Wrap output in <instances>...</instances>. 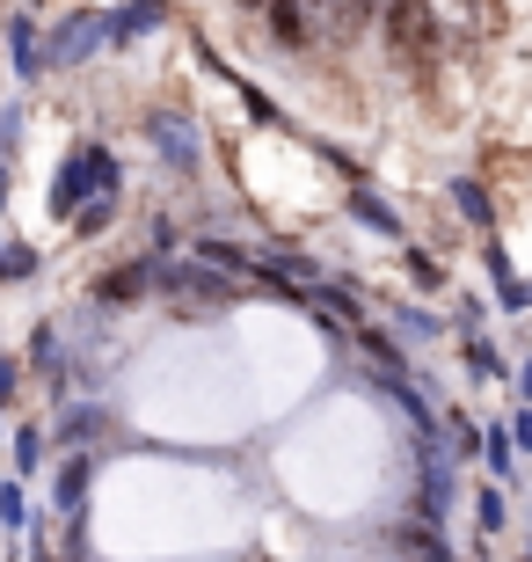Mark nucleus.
I'll list each match as a JSON object with an SVG mask.
<instances>
[{"label": "nucleus", "mask_w": 532, "mask_h": 562, "mask_svg": "<svg viewBox=\"0 0 532 562\" xmlns=\"http://www.w3.org/2000/svg\"><path fill=\"white\" fill-rule=\"evenodd\" d=\"M525 562H532V541H525Z\"/></svg>", "instance_id": "obj_26"}, {"label": "nucleus", "mask_w": 532, "mask_h": 562, "mask_svg": "<svg viewBox=\"0 0 532 562\" xmlns=\"http://www.w3.org/2000/svg\"><path fill=\"white\" fill-rule=\"evenodd\" d=\"M263 22H270V37L285 44V52H307V37H314L307 0H263Z\"/></svg>", "instance_id": "obj_16"}, {"label": "nucleus", "mask_w": 532, "mask_h": 562, "mask_svg": "<svg viewBox=\"0 0 532 562\" xmlns=\"http://www.w3.org/2000/svg\"><path fill=\"white\" fill-rule=\"evenodd\" d=\"M0 59H8V74H15L22 88L44 81V22L30 15V8H15V15L0 22Z\"/></svg>", "instance_id": "obj_6"}, {"label": "nucleus", "mask_w": 532, "mask_h": 562, "mask_svg": "<svg viewBox=\"0 0 532 562\" xmlns=\"http://www.w3.org/2000/svg\"><path fill=\"white\" fill-rule=\"evenodd\" d=\"M30 278H44V256L15 234H0V285H30Z\"/></svg>", "instance_id": "obj_19"}, {"label": "nucleus", "mask_w": 532, "mask_h": 562, "mask_svg": "<svg viewBox=\"0 0 532 562\" xmlns=\"http://www.w3.org/2000/svg\"><path fill=\"white\" fill-rule=\"evenodd\" d=\"M445 205L467 220V234H482V241L496 234V205H489V190L474 183V176H452V183H445Z\"/></svg>", "instance_id": "obj_14"}, {"label": "nucleus", "mask_w": 532, "mask_h": 562, "mask_svg": "<svg viewBox=\"0 0 532 562\" xmlns=\"http://www.w3.org/2000/svg\"><path fill=\"white\" fill-rule=\"evenodd\" d=\"M241 292L226 271H212V263H197V256H161L154 263V300H168L176 314H226V307H241Z\"/></svg>", "instance_id": "obj_2"}, {"label": "nucleus", "mask_w": 532, "mask_h": 562, "mask_svg": "<svg viewBox=\"0 0 532 562\" xmlns=\"http://www.w3.org/2000/svg\"><path fill=\"white\" fill-rule=\"evenodd\" d=\"M22 139H30V110H22V103H0V161H15Z\"/></svg>", "instance_id": "obj_20"}, {"label": "nucleus", "mask_w": 532, "mask_h": 562, "mask_svg": "<svg viewBox=\"0 0 532 562\" xmlns=\"http://www.w3.org/2000/svg\"><path fill=\"white\" fill-rule=\"evenodd\" d=\"M401 263H409V278H416L423 292H445V263H438V256H423L416 241H401Z\"/></svg>", "instance_id": "obj_21"}, {"label": "nucleus", "mask_w": 532, "mask_h": 562, "mask_svg": "<svg viewBox=\"0 0 532 562\" xmlns=\"http://www.w3.org/2000/svg\"><path fill=\"white\" fill-rule=\"evenodd\" d=\"M110 52V8H73L44 30V74H73Z\"/></svg>", "instance_id": "obj_3"}, {"label": "nucleus", "mask_w": 532, "mask_h": 562, "mask_svg": "<svg viewBox=\"0 0 532 562\" xmlns=\"http://www.w3.org/2000/svg\"><path fill=\"white\" fill-rule=\"evenodd\" d=\"M124 190V168H117V146L81 132V139H66L59 168H52V190H44V212H52V227H66L88 198H117Z\"/></svg>", "instance_id": "obj_1"}, {"label": "nucleus", "mask_w": 532, "mask_h": 562, "mask_svg": "<svg viewBox=\"0 0 532 562\" xmlns=\"http://www.w3.org/2000/svg\"><path fill=\"white\" fill-rule=\"evenodd\" d=\"M511 402H532V351L511 366Z\"/></svg>", "instance_id": "obj_24"}, {"label": "nucleus", "mask_w": 532, "mask_h": 562, "mask_svg": "<svg viewBox=\"0 0 532 562\" xmlns=\"http://www.w3.org/2000/svg\"><path fill=\"white\" fill-rule=\"evenodd\" d=\"M95 468H103L95 453H59V475H52V497H44V512H52V519H88Z\"/></svg>", "instance_id": "obj_7"}, {"label": "nucleus", "mask_w": 532, "mask_h": 562, "mask_svg": "<svg viewBox=\"0 0 532 562\" xmlns=\"http://www.w3.org/2000/svg\"><path fill=\"white\" fill-rule=\"evenodd\" d=\"M154 300V256H124V263H110L95 285H88V307H103V314H132Z\"/></svg>", "instance_id": "obj_5"}, {"label": "nucleus", "mask_w": 532, "mask_h": 562, "mask_svg": "<svg viewBox=\"0 0 532 562\" xmlns=\"http://www.w3.org/2000/svg\"><path fill=\"white\" fill-rule=\"evenodd\" d=\"M503 431H511V446H518V460H532V402H518L511 417H503Z\"/></svg>", "instance_id": "obj_22"}, {"label": "nucleus", "mask_w": 532, "mask_h": 562, "mask_svg": "<svg viewBox=\"0 0 532 562\" xmlns=\"http://www.w3.org/2000/svg\"><path fill=\"white\" fill-rule=\"evenodd\" d=\"M482 475L489 482H503V490H518V446H511V431H503V417L496 424H482Z\"/></svg>", "instance_id": "obj_15"}, {"label": "nucleus", "mask_w": 532, "mask_h": 562, "mask_svg": "<svg viewBox=\"0 0 532 562\" xmlns=\"http://www.w3.org/2000/svg\"><path fill=\"white\" fill-rule=\"evenodd\" d=\"M139 132H146V146L161 154L168 176H197V168H205V132H197L190 110H146Z\"/></svg>", "instance_id": "obj_4"}, {"label": "nucleus", "mask_w": 532, "mask_h": 562, "mask_svg": "<svg viewBox=\"0 0 532 562\" xmlns=\"http://www.w3.org/2000/svg\"><path fill=\"white\" fill-rule=\"evenodd\" d=\"M8 205H15V161H0V220H8Z\"/></svg>", "instance_id": "obj_25"}, {"label": "nucleus", "mask_w": 532, "mask_h": 562, "mask_svg": "<svg viewBox=\"0 0 532 562\" xmlns=\"http://www.w3.org/2000/svg\"><path fill=\"white\" fill-rule=\"evenodd\" d=\"M387 329L409 344V351H430V344H452V322L445 314L416 307V300H387Z\"/></svg>", "instance_id": "obj_11"}, {"label": "nucleus", "mask_w": 532, "mask_h": 562, "mask_svg": "<svg viewBox=\"0 0 532 562\" xmlns=\"http://www.w3.org/2000/svg\"><path fill=\"white\" fill-rule=\"evenodd\" d=\"M482 263H489V307L496 314H532V285L525 278H518V263L511 256H503V241H482Z\"/></svg>", "instance_id": "obj_10"}, {"label": "nucleus", "mask_w": 532, "mask_h": 562, "mask_svg": "<svg viewBox=\"0 0 532 562\" xmlns=\"http://www.w3.org/2000/svg\"><path fill=\"white\" fill-rule=\"evenodd\" d=\"M467 526H474V555H482L496 533H511V490L482 475V482L467 490Z\"/></svg>", "instance_id": "obj_9"}, {"label": "nucleus", "mask_w": 532, "mask_h": 562, "mask_svg": "<svg viewBox=\"0 0 532 562\" xmlns=\"http://www.w3.org/2000/svg\"><path fill=\"white\" fill-rule=\"evenodd\" d=\"M8 460H15V482H37V475H44V460H52V424L22 417L15 431H8Z\"/></svg>", "instance_id": "obj_13"}, {"label": "nucleus", "mask_w": 532, "mask_h": 562, "mask_svg": "<svg viewBox=\"0 0 532 562\" xmlns=\"http://www.w3.org/2000/svg\"><path fill=\"white\" fill-rule=\"evenodd\" d=\"M452 344H460V366H467L474 380H496V387H511V366H518V358L503 351V344H496L489 329H474V336H452Z\"/></svg>", "instance_id": "obj_12"}, {"label": "nucleus", "mask_w": 532, "mask_h": 562, "mask_svg": "<svg viewBox=\"0 0 532 562\" xmlns=\"http://www.w3.org/2000/svg\"><path fill=\"white\" fill-rule=\"evenodd\" d=\"M343 212H350V220H358V227L372 234V241H394V249L409 241V220H401V205H394V198H380L372 183H350Z\"/></svg>", "instance_id": "obj_8"}, {"label": "nucleus", "mask_w": 532, "mask_h": 562, "mask_svg": "<svg viewBox=\"0 0 532 562\" xmlns=\"http://www.w3.org/2000/svg\"><path fill=\"white\" fill-rule=\"evenodd\" d=\"M22 380H30V373H22V358L0 351V409H8V395H22Z\"/></svg>", "instance_id": "obj_23"}, {"label": "nucleus", "mask_w": 532, "mask_h": 562, "mask_svg": "<svg viewBox=\"0 0 532 562\" xmlns=\"http://www.w3.org/2000/svg\"><path fill=\"white\" fill-rule=\"evenodd\" d=\"M117 205H124V190L117 198H88V205L66 220V241H103V234L117 227Z\"/></svg>", "instance_id": "obj_18"}, {"label": "nucleus", "mask_w": 532, "mask_h": 562, "mask_svg": "<svg viewBox=\"0 0 532 562\" xmlns=\"http://www.w3.org/2000/svg\"><path fill=\"white\" fill-rule=\"evenodd\" d=\"M37 512H44V504L30 497V482L0 475V533H8V541H22V533H30V526H37Z\"/></svg>", "instance_id": "obj_17"}]
</instances>
